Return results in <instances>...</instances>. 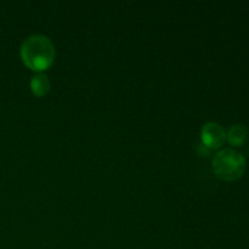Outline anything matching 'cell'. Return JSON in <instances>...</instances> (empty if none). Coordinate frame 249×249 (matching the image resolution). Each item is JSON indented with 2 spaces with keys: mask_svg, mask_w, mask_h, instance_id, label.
Masks as SVG:
<instances>
[{
  "mask_svg": "<svg viewBox=\"0 0 249 249\" xmlns=\"http://www.w3.org/2000/svg\"><path fill=\"white\" fill-rule=\"evenodd\" d=\"M201 140L208 150H218L226 141V131L216 122H208L201 129Z\"/></svg>",
  "mask_w": 249,
  "mask_h": 249,
  "instance_id": "obj_3",
  "label": "cell"
},
{
  "mask_svg": "<svg viewBox=\"0 0 249 249\" xmlns=\"http://www.w3.org/2000/svg\"><path fill=\"white\" fill-rule=\"evenodd\" d=\"M248 138V129L243 124H233L226 131V140L232 146H242Z\"/></svg>",
  "mask_w": 249,
  "mask_h": 249,
  "instance_id": "obj_4",
  "label": "cell"
},
{
  "mask_svg": "<svg viewBox=\"0 0 249 249\" xmlns=\"http://www.w3.org/2000/svg\"><path fill=\"white\" fill-rule=\"evenodd\" d=\"M29 87H31L32 92L36 97H43L50 91L51 83L48 75L44 74V73H36V75L32 77Z\"/></svg>",
  "mask_w": 249,
  "mask_h": 249,
  "instance_id": "obj_5",
  "label": "cell"
},
{
  "mask_svg": "<svg viewBox=\"0 0 249 249\" xmlns=\"http://www.w3.org/2000/svg\"><path fill=\"white\" fill-rule=\"evenodd\" d=\"M19 56L27 68L41 73L55 62L56 49L49 36L44 34H32L21 44Z\"/></svg>",
  "mask_w": 249,
  "mask_h": 249,
  "instance_id": "obj_1",
  "label": "cell"
},
{
  "mask_svg": "<svg viewBox=\"0 0 249 249\" xmlns=\"http://www.w3.org/2000/svg\"><path fill=\"white\" fill-rule=\"evenodd\" d=\"M212 168L219 179L235 181L245 174L246 158L233 148H221L213 156Z\"/></svg>",
  "mask_w": 249,
  "mask_h": 249,
  "instance_id": "obj_2",
  "label": "cell"
}]
</instances>
